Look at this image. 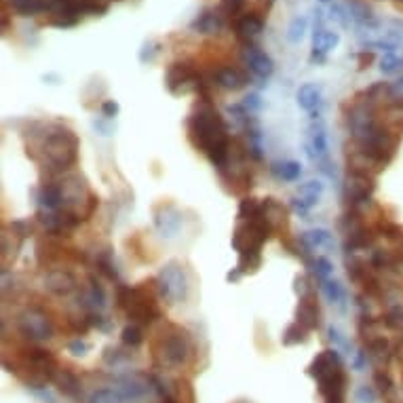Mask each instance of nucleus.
I'll use <instances>...</instances> for the list:
<instances>
[{
	"instance_id": "obj_22",
	"label": "nucleus",
	"mask_w": 403,
	"mask_h": 403,
	"mask_svg": "<svg viewBox=\"0 0 403 403\" xmlns=\"http://www.w3.org/2000/svg\"><path fill=\"white\" fill-rule=\"evenodd\" d=\"M298 104L308 115H319V108H321V89L317 85H313V83L302 85L300 91H298Z\"/></svg>"
},
{
	"instance_id": "obj_46",
	"label": "nucleus",
	"mask_w": 403,
	"mask_h": 403,
	"mask_svg": "<svg viewBox=\"0 0 403 403\" xmlns=\"http://www.w3.org/2000/svg\"><path fill=\"white\" fill-rule=\"evenodd\" d=\"M102 115L110 121V119H115L117 115H119V104L115 102V100H106V102H102Z\"/></svg>"
},
{
	"instance_id": "obj_16",
	"label": "nucleus",
	"mask_w": 403,
	"mask_h": 403,
	"mask_svg": "<svg viewBox=\"0 0 403 403\" xmlns=\"http://www.w3.org/2000/svg\"><path fill=\"white\" fill-rule=\"evenodd\" d=\"M338 42H340V36L336 32H329L325 28L315 30V34H313V57L310 59L317 64H323L327 53L334 51L338 47Z\"/></svg>"
},
{
	"instance_id": "obj_19",
	"label": "nucleus",
	"mask_w": 403,
	"mask_h": 403,
	"mask_svg": "<svg viewBox=\"0 0 403 403\" xmlns=\"http://www.w3.org/2000/svg\"><path fill=\"white\" fill-rule=\"evenodd\" d=\"M235 30H237V36L250 45V40L260 36V32L264 30V19L258 13H245L237 19Z\"/></svg>"
},
{
	"instance_id": "obj_10",
	"label": "nucleus",
	"mask_w": 403,
	"mask_h": 403,
	"mask_svg": "<svg viewBox=\"0 0 403 403\" xmlns=\"http://www.w3.org/2000/svg\"><path fill=\"white\" fill-rule=\"evenodd\" d=\"M152 218H154L156 230L167 239L175 237L182 228V214L173 203H160L158 207H154Z\"/></svg>"
},
{
	"instance_id": "obj_4",
	"label": "nucleus",
	"mask_w": 403,
	"mask_h": 403,
	"mask_svg": "<svg viewBox=\"0 0 403 403\" xmlns=\"http://www.w3.org/2000/svg\"><path fill=\"white\" fill-rule=\"evenodd\" d=\"M308 376L317 380V389L325 403H344L349 378L336 349L321 351L308 366Z\"/></svg>"
},
{
	"instance_id": "obj_1",
	"label": "nucleus",
	"mask_w": 403,
	"mask_h": 403,
	"mask_svg": "<svg viewBox=\"0 0 403 403\" xmlns=\"http://www.w3.org/2000/svg\"><path fill=\"white\" fill-rule=\"evenodd\" d=\"M36 129L30 125L32 144L28 154L47 169V175H64L76 165L81 139L70 127L64 123H36Z\"/></svg>"
},
{
	"instance_id": "obj_36",
	"label": "nucleus",
	"mask_w": 403,
	"mask_h": 403,
	"mask_svg": "<svg viewBox=\"0 0 403 403\" xmlns=\"http://www.w3.org/2000/svg\"><path fill=\"white\" fill-rule=\"evenodd\" d=\"M158 51H160V45L156 40H146L141 45V51H139V62L141 64H150L158 55Z\"/></svg>"
},
{
	"instance_id": "obj_44",
	"label": "nucleus",
	"mask_w": 403,
	"mask_h": 403,
	"mask_svg": "<svg viewBox=\"0 0 403 403\" xmlns=\"http://www.w3.org/2000/svg\"><path fill=\"white\" fill-rule=\"evenodd\" d=\"M91 346H89V342L87 340H83V338H74L70 344H68V351L72 353V355H76V357H83V355H87V351H89Z\"/></svg>"
},
{
	"instance_id": "obj_9",
	"label": "nucleus",
	"mask_w": 403,
	"mask_h": 403,
	"mask_svg": "<svg viewBox=\"0 0 403 403\" xmlns=\"http://www.w3.org/2000/svg\"><path fill=\"white\" fill-rule=\"evenodd\" d=\"M376 190V182L372 173L366 171H353L349 169V177H346V201L351 205V209H359L361 205H366L372 194Z\"/></svg>"
},
{
	"instance_id": "obj_13",
	"label": "nucleus",
	"mask_w": 403,
	"mask_h": 403,
	"mask_svg": "<svg viewBox=\"0 0 403 403\" xmlns=\"http://www.w3.org/2000/svg\"><path fill=\"white\" fill-rule=\"evenodd\" d=\"M296 323H300L308 332H313L321 325V308H319L315 291L300 298L298 308H296Z\"/></svg>"
},
{
	"instance_id": "obj_43",
	"label": "nucleus",
	"mask_w": 403,
	"mask_h": 403,
	"mask_svg": "<svg viewBox=\"0 0 403 403\" xmlns=\"http://www.w3.org/2000/svg\"><path fill=\"white\" fill-rule=\"evenodd\" d=\"M243 106H245V110L247 112H252V115H256V112H260L262 110V100H260V95L258 93H250L243 102H241Z\"/></svg>"
},
{
	"instance_id": "obj_3",
	"label": "nucleus",
	"mask_w": 403,
	"mask_h": 403,
	"mask_svg": "<svg viewBox=\"0 0 403 403\" xmlns=\"http://www.w3.org/2000/svg\"><path fill=\"white\" fill-rule=\"evenodd\" d=\"M158 289L156 281H144L139 285H117V306L132 319L135 325H152L163 317L158 306Z\"/></svg>"
},
{
	"instance_id": "obj_47",
	"label": "nucleus",
	"mask_w": 403,
	"mask_h": 403,
	"mask_svg": "<svg viewBox=\"0 0 403 403\" xmlns=\"http://www.w3.org/2000/svg\"><path fill=\"white\" fill-rule=\"evenodd\" d=\"M291 207H293V211L300 216V218H304L306 220V216H308V211H310V207L302 201V199H298V197H293L291 199Z\"/></svg>"
},
{
	"instance_id": "obj_28",
	"label": "nucleus",
	"mask_w": 403,
	"mask_h": 403,
	"mask_svg": "<svg viewBox=\"0 0 403 403\" xmlns=\"http://www.w3.org/2000/svg\"><path fill=\"white\" fill-rule=\"evenodd\" d=\"M321 194H323V184L319 180H308L298 188V199H302L310 209L319 203Z\"/></svg>"
},
{
	"instance_id": "obj_32",
	"label": "nucleus",
	"mask_w": 403,
	"mask_h": 403,
	"mask_svg": "<svg viewBox=\"0 0 403 403\" xmlns=\"http://www.w3.org/2000/svg\"><path fill=\"white\" fill-rule=\"evenodd\" d=\"M306 28H308V17L306 15H300V17L291 19L289 30H287V38L291 42H300L302 36H304V32H306Z\"/></svg>"
},
{
	"instance_id": "obj_15",
	"label": "nucleus",
	"mask_w": 403,
	"mask_h": 403,
	"mask_svg": "<svg viewBox=\"0 0 403 403\" xmlns=\"http://www.w3.org/2000/svg\"><path fill=\"white\" fill-rule=\"evenodd\" d=\"M300 245L306 252H334L336 250V241L334 235L325 228H315V230H306L300 235Z\"/></svg>"
},
{
	"instance_id": "obj_7",
	"label": "nucleus",
	"mask_w": 403,
	"mask_h": 403,
	"mask_svg": "<svg viewBox=\"0 0 403 403\" xmlns=\"http://www.w3.org/2000/svg\"><path fill=\"white\" fill-rule=\"evenodd\" d=\"M158 351L167 366H186L192 357V338L180 325H167L160 336Z\"/></svg>"
},
{
	"instance_id": "obj_50",
	"label": "nucleus",
	"mask_w": 403,
	"mask_h": 403,
	"mask_svg": "<svg viewBox=\"0 0 403 403\" xmlns=\"http://www.w3.org/2000/svg\"><path fill=\"white\" fill-rule=\"evenodd\" d=\"M395 2V6L399 8V11H403V0H393Z\"/></svg>"
},
{
	"instance_id": "obj_5",
	"label": "nucleus",
	"mask_w": 403,
	"mask_h": 403,
	"mask_svg": "<svg viewBox=\"0 0 403 403\" xmlns=\"http://www.w3.org/2000/svg\"><path fill=\"white\" fill-rule=\"evenodd\" d=\"M154 281H156L160 300L167 302L169 306L184 304L188 300V293H190L188 274L184 267H180L177 262H169L167 267H163Z\"/></svg>"
},
{
	"instance_id": "obj_21",
	"label": "nucleus",
	"mask_w": 403,
	"mask_h": 403,
	"mask_svg": "<svg viewBox=\"0 0 403 403\" xmlns=\"http://www.w3.org/2000/svg\"><path fill=\"white\" fill-rule=\"evenodd\" d=\"M55 387L70 399H78L81 397V380L74 372H70L68 368H59L55 378H53Z\"/></svg>"
},
{
	"instance_id": "obj_39",
	"label": "nucleus",
	"mask_w": 403,
	"mask_h": 403,
	"mask_svg": "<svg viewBox=\"0 0 403 403\" xmlns=\"http://www.w3.org/2000/svg\"><path fill=\"white\" fill-rule=\"evenodd\" d=\"M387 327H391V329H403V310L402 308H393V310H389V315L385 317V321H382Z\"/></svg>"
},
{
	"instance_id": "obj_25",
	"label": "nucleus",
	"mask_w": 403,
	"mask_h": 403,
	"mask_svg": "<svg viewBox=\"0 0 403 403\" xmlns=\"http://www.w3.org/2000/svg\"><path fill=\"white\" fill-rule=\"evenodd\" d=\"M260 218H262V201L252 199V197H245V199L239 203L237 220H239V222H254V220H260Z\"/></svg>"
},
{
	"instance_id": "obj_18",
	"label": "nucleus",
	"mask_w": 403,
	"mask_h": 403,
	"mask_svg": "<svg viewBox=\"0 0 403 403\" xmlns=\"http://www.w3.org/2000/svg\"><path fill=\"white\" fill-rule=\"evenodd\" d=\"M47 283V289L55 296H70L72 291H76L78 283L74 279L72 272L68 270H51L45 279Z\"/></svg>"
},
{
	"instance_id": "obj_35",
	"label": "nucleus",
	"mask_w": 403,
	"mask_h": 403,
	"mask_svg": "<svg viewBox=\"0 0 403 403\" xmlns=\"http://www.w3.org/2000/svg\"><path fill=\"white\" fill-rule=\"evenodd\" d=\"M313 267H315V274H317V281H325V279H332V274H334V264L327 260V258H317L315 262H313Z\"/></svg>"
},
{
	"instance_id": "obj_12",
	"label": "nucleus",
	"mask_w": 403,
	"mask_h": 403,
	"mask_svg": "<svg viewBox=\"0 0 403 403\" xmlns=\"http://www.w3.org/2000/svg\"><path fill=\"white\" fill-rule=\"evenodd\" d=\"M224 19L226 15L222 13V8H203L190 23V30L197 32V34H203V36H214V34H220L222 28H224Z\"/></svg>"
},
{
	"instance_id": "obj_17",
	"label": "nucleus",
	"mask_w": 403,
	"mask_h": 403,
	"mask_svg": "<svg viewBox=\"0 0 403 403\" xmlns=\"http://www.w3.org/2000/svg\"><path fill=\"white\" fill-rule=\"evenodd\" d=\"M262 218H264V222L272 228V233H281V230L287 228L289 211H287V207H283V203H279L276 199H264V201H262Z\"/></svg>"
},
{
	"instance_id": "obj_20",
	"label": "nucleus",
	"mask_w": 403,
	"mask_h": 403,
	"mask_svg": "<svg viewBox=\"0 0 403 403\" xmlns=\"http://www.w3.org/2000/svg\"><path fill=\"white\" fill-rule=\"evenodd\" d=\"M214 83L218 87L226 89V91H239V89H243L250 83V78L241 70H237V68H220L214 74Z\"/></svg>"
},
{
	"instance_id": "obj_41",
	"label": "nucleus",
	"mask_w": 403,
	"mask_h": 403,
	"mask_svg": "<svg viewBox=\"0 0 403 403\" xmlns=\"http://www.w3.org/2000/svg\"><path fill=\"white\" fill-rule=\"evenodd\" d=\"M327 336H329V340H332L336 346H340V349H344V351H349V353H351V342H349V340H346V338H344V336H342V334H340L334 325H329V327H327Z\"/></svg>"
},
{
	"instance_id": "obj_8",
	"label": "nucleus",
	"mask_w": 403,
	"mask_h": 403,
	"mask_svg": "<svg viewBox=\"0 0 403 403\" xmlns=\"http://www.w3.org/2000/svg\"><path fill=\"white\" fill-rule=\"evenodd\" d=\"M17 327H19V334L25 338V340H32V342H42V340H51L53 338V321L51 317L42 310V308H28L19 315V321H17Z\"/></svg>"
},
{
	"instance_id": "obj_33",
	"label": "nucleus",
	"mask_w": 403,
	"mask_h": 403,
	"mask_svg": "<svg viewBox=\"0 0 403 403\" xmlns=\"http://www.w3.org/2000/svg\"><path fill=\"white\" fill-rule=\"evenodd\" d=\"M129 402L119 389L115 391V389H104V391H98V393H93V397H91V403H125Z\"/></svg>"
},
{
	"instance_id": "obj_24",
	"label": "nucleus",
	"mask_w": 403,
	"mask_h": 403,
	"mask_svg": "<svg viewBox=\"0 0 403 403\" xmlns=\"http://www.w3.org/2000/svg\"><path fill=\"white\" fill-rule=\"evenodd\" d=\"M319 285H321L325 298H327L332 304H336V306H340V308L346 306V291H344V287H342L340 281H336V279H325V281H319Z\"/></svg>"
},
{
	"instance_id": "obj_38",
	"label": "nucleus",
	"mask_w": 403,
	"mask_h": 403,
	"mask_svg": "<svg viewBox=\"0 0 403 403\" xmlns=\"http://www.w3.org/2000/svg\"><path fill=\"white\" fill-rule=\"evenodd\" d=\"M8 228H11V233L17 237V239H25V237H30L32 235V224L28 222V220H17V222H11L8 224Z\"/></svg>"
},
{
	"instance_id": "obj_2",
	"label": "nucleus",
	"mask_w": 403,
	"mask_h": 403,
	"mask_svg": "<svg viewBox=\"0 0 403 403\" xmlns=\"http://www.w3.org/2000/svg\"><path fill=\"white\" fill-rule=\"evenodd\" d=\"M186 132L190 144L201 150L216 169H224L230 160L233 139L226 121L220 117L211 100H199L197 108L186 121Z\"/></svg>"
},
{
	"instance_id": "obj_31",
	"label": "nucleus",
	"mask_w": 403,
	"mask_h": 403,
	"mask_svg": "<svg viewBox=\"0 0 403 403\" xmlns=\"http://www.w3.org/2000/svg\"><path fill=\"white\" fill-rule=\"evenodd\" d=\"M121 342L129 349H137L141 342H144V332H141V325H135L129 323L123 332H121Z\"/></svg>"
},
{
	"instance_id": "obj_48",
	"label": "nucleus",
	"mask_w": 403,
	"mask_h": 403,
	"mask_svg": "<svg viewBox=\"0 0 403 403\" xmlns=\"http://www.w3.org/2000/svg\"><path fill=\"white\" fill-rule=\"evenodd\" d=\"M374 62V53L372 51H361L357 53V64H359V70H366L370 68V64Z\"/></svg>"
},
{
	"instance_id": "obj_27",
	"label": "nucleus",
	"mask_w": 403,
	"mask_h": 403,
	"mask_svg": "<svg viewBox=\"0 0 403 403\" xmlns=\"http://www.w3.org/2000/svg\"><path fill=\"white\" fill-rule=\"evenodd\" d=\"M95 267H98V272H102L106 279H110V281H119V270H117L115 254H112L110 247L98 252V256H95Z\"/></svg>"
},
{
	"instance_id": "obj_51",
	"label": "nucleus",
	"mask_w": 403,
	"mask_h": 403,
	"mask_svg": "<svg viewBox=\"0 0 403 403\" xmlns=\"http://www.w3.org/2000/svg\"><path fill=\"white\" fill-rule=\"evenodd\" d=\"M321 2H332V0H321Z\"/></svg>"
},
{
	"instance_id": "obj_23",
	"label": "nucleus",
	"mask_w": 403,
	"mask_h": 403,
	"mask_svg": "<svg viewBox=\"0 0 403 403\" xmlns=\"http://www.w3.org/2000/svg\"><path fill=\"white\" fill-rule=\"evenodd\" d=\"M270 171L283 182H296L302 175V165L298 160H283V163H272Z\"/></svg>"
},
{
	"instance_id": "obj_29",
	"label": "nucleus",
	"mask_w": 403,
	"mask_h": 403,
	"mask_svg": "<svg viewBox=\"0 0 403 403\" xmlns=\"http://www.w3.org/2000/svg\"><path fill=\"white\" fill-rule=\"evenodd\" d=\"M308 329H304L300 323H289L287 327H285V332H283V336H281V342L285 344V346H296V344H304L306 340H308Z\"/></svg>"
},
{
	"instance_id": "obj_11",
	"label": "nucleus",
	"mask_w": 403,
	"mask_h": 403,
	"mask_svg": "<svg viewBox=\"0 0 403 403\" xmlns=\"http://www.w3.org/2000/svg\"><path fill=\"white\" fill-rule=\"evenodd\" d=\"M308 141H306V154L310 160H315L317 165L327 156V132H325V125L321 119H313L310 127H308Z\"/></svg>"
},
{
	"instance_id": "obj_49",
	"label": "nucleus",
	"mask_w": 403,
	"mask_h": 403,
	"mask_svg": "<svg viewBox=\"0 0 403 403\" xmlns=\"http://www.w3.org/2000/svg\"><path fill=\"white\" fill-rule=\"evenodd\" d=\"M93 127H95L98 132H102V135H110V134H112V127H110V125H104L102 121H100V123L95 121V123H93Z\"/></svg>"
},
{
	"instance_id": "obj_40",
	"label": "nucleus",
	"mask_w": 403,
	"mask_h": 403,
	"mask_svg": "<svg viewBox=\"0 0 403 403\" xmlns=\"http://www.w3.org/2000/svg\"><path fill=\"white\" fill-rule=\"evenodd\" d=\"M125 359H129V353H123L121 349H106V353H104V361H106L108 366L123 363Z\"/></svg>"
},
{
	"instance_id": "obj_30",
	"label": "nucleus",
	"mask_w": 403,
	"mask_h": 403,
	"mask_svg": "<svg viewBox=\"0 0 403 403\" xmlns=\"http://www.w3.org/2000/svg\"><path fill=\"white\" fill-rule=\"evenodd\" d=\"M11 6L21 17H34L42 13V0H11Z\"/></svg>"
},
{
	"instance_id": "obj_14",
	"label": "nucleus",
	"mask_w": 403,
	"mask_h": 403,
	"mask_svg": "<svg viewBox=\"0 0 403 403\" xmlns=\"http://www.w3.org/2000/svg\"><path fill=\"white\" fill-rule=\"evenodd\" d=\"M243 57H245V64H247V68L252 70V74H254L256 78L267 81V78L272 76L274 64H272V59H270L269 55H267L260 47H256V45H245Z\"/></svg>"
},
{
	"instance_id": "obj_37",
	"label": "nucleus",
	"mask_w": 403,
	"mask_h": 403,
	"mask_svg": "<svg viewBox=\"0 0 403 403\" xmlns=\"http://www.w3.org/2000/svg\"><path fill=\"white\" fill-rule=\"evenodd\" d=\"M89 317V323H91V327H98L100 332H112V327H115V323H112V319H106L102 313H91V315H87Z\"/></svg>"
},
{
	"instance_id": "obj_6",
	"label": "nucleus",
	"mask_w": 403,
	"mask_h": 403,
	"mask_svg": "<svg viewBox=\"0 0 403 403\" xmlns=\"http://www.w3.org/2000/svg\"><path fill=\"white\" fill-rule=\"evenodd\" d=\"M272 228L264 222V218L254 222H239L233 230V247L239 256L262 254V245L270 239Z\"/></svg>"
},
{
	"instance_id": "obj_45",
	"label": "nucleus",
	"mask_w": 403,
	"mask_h": 403,
	"mask_svg": "<svg viewBox=\"0 0 403 403\" xmlns=\"http://www.w3.org/2000/svg\"><path fill=\"white\" fill-rule=\"evenodd\" d=\"M399 66H402V59H397L393 53H389V55L382 59V66H380V68H382V72H387V74H389V72H395Z\"/></svg>"
},
{
	"instance_id": "obj_34",
	"label": "nucleus",
	"mask_w": 403,
	"mask_h": 403,
	"mask_svg": "<svg viewBox=\"0 0 403 403\" xmlns=\"http://www.w3.org/2000/svg\"><path fill=\"white\" fill-rule=\"evenodd\" d=\"M245 6V0H220V8L226 17H233V19H239L241 11Z\"/></svg>"
},
{
	"instance_id": "obj_42",
	"label": "nucleus",
	"mask_w": 403,
	"mask_h": 403,
	"mask_svg": "<svg viewBox=\"0 0 403 403\" xmlns=\"http://www.w3.org/2000/svg\"><path fill=\"white\" fill-rule=\"evenodd\" d=\"M315 289H313V285H310V279L306 276V274H298L296 276V293L302 298V296H308V293H313Z\"/></svg>"
},
{
	"instance_id": "obj_26",
	"label": "nucleus",
	"mask_w": 403,
	"mask_h": 403,
	"mask_svg": "<svg viewBox=\"0 0 403 403\" xmlns=\"http://www.w3.org/2000/svg\"><path fill=\"white\" fill-rule=\"evenodd\" d=\"M346 8H349L353 21H357V23H361V25H376L374 13H372V8H370L366 2H361V0H349V2H346Z\"/></svg>"
}]
</instances>
